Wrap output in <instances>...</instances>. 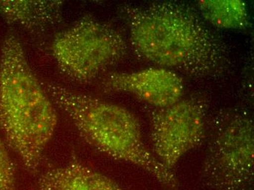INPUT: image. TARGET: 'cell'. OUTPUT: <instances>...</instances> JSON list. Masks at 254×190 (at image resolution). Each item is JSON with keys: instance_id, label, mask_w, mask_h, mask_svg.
Returning a JSON list of instances; mask_svg holds the SVG:
<instances>
[{"instance_id": "3957f363", "label": "cell", "mask_w": 254, "mask_h": 190, "mask_svg": "<svg viewBox=\"0 0 254 190\" xmlns=\"http://www.w3.org/2000/svg\"><path fill=\"white\" fill-rule=\"evenodd\" d=\"M43 84L54 105L69 117L82 138L92 147L115 160L138 167L170 189H178L179 183L173 171L145 146L140 123L132 113L58 83Z\"/></svg>"}, {"instance_id": "8992f818", "label": "cell", "mask_w": 254, "mask_h": 190, "mask_svg": "<svg viewBox=\"0 0 254 190\" xmlns=\"http://www.w3.org/2000/svg\"><path fill=\"white\" fill-rule=\"evenodd\" d=\"M207 108L204 97L191 96L151 113L153 154L167 169L203 142Z\"/></svg>"}, {"instance_id": "5b68a950", "label": "cell", "mask_w": 254, "mask_h": 190, "mask_svg": "<svg viewBox=\"0 0 254 190\" xmlns=\"http://www.w3.org/2000/svg\"><path fill=\"white\" fill-rule=\"evenodd\" d=\"M123 35L114 27L85 15L56 35L51 52L66 76L78 83L92 81L127 53Z\"/></svg>"}, {"instance_id": "277c9868", "label": "cell", "mask_w": 254, "mask_h": 190, "mask_svg": "<svg viewBox=\"0 0 254 190\" xmlns=\"http://www.w3.org/2000/svg\"><path fill=\"white\" fill-rule=\"evenodd\" d=\"M201 179L213 190H246L253 184L254 127L240 109H227L210 124Z\"/></svg>"}, {"instance_id": "7a4b0ae2", "label": "cell", "mask_w": 254, "mask_h": 190, "mask_svg": "<svg viewBox=\"0 0 254 190\" xmlns=\"http://www.w3.org/2000/svg\"><path fill=\"white\" fill-rule=\"evenodd\" d=\"M55 105L32 70L13 32L0 53V131L26 170L36 174L57 129Z\"/></svg>"}, {"instance_id": "ba28073f", "label": "cell", "mask_w": 254, "mask_h": 190, "mask_svg": "<svg viewBox=\"0 0 254 190\" xmlns=\"http://www.w3.org/2000/svg\"><path fill=\"white\" fill-rule=\"evenodd\" d=\"M38 187V190H122L112 179L78 160L46 171Z\"/></svg>"}, {"instance_id": "30bf717a", "label": "cell", "mask_w": 254, "mask_h": 190, "mask_svg": "<svg viewBox=\"0 0 254 190\" xmlns=\"http://www.w3.org/2000/svg\"><path fill=\"white\" fill-rule=\"evenodd\" d=\"M197 12L207 24L225 29H246L249 26L247 5L241 0H201Z\"/></svg>"}, {"instance_id": "6da1fadb", "label": "cell", "mask_w": 254, "mask_h": 190, "mask_svg": "<svg viewBox=\"0 0 254 190\" xmlns=\"http://www.w3.org/2000/svg\"><path fill=\"white\" fill-rule=\"evenodd\" d=\"M122 13L131 48L142 60L196 78L225 72L229 63L225 44L190 6L176 1L125 4Z\"/></svg>"}, {"instance_id": "52a82bcc", "label": "cell", "mask_w": 254, "mask_h": 190, "mask_svg": "<svg viewBox=\"0 0 254 190\" xmlns=\"http://www.w3.org/2000/svg\"><path fill=\"white\" fill-rule=\"evenodd\" d=\"M106 93H127L153 106L162 109L183 98L184 83L175 71L151 67L134 72H113L100 83Z\"/></svg>"}, {"instance_id": "8fae6325", "label": "cell", "mask_w": 254, "mask_h": 190, "mask_svg": "<svg viewBox=\"0 0 254 190\" xmlns=\"http://www.w3.org/2000/svg\"><path fill=\"white\" fill-rule=\"evenodd\" d=\"M0 190H19L15 165L7 143L0 135Z\"/></svg>"}, {"instance_id": "9c48e42d", "label": "cell", "mask_w": 254, "mask_h": 190, "mask_svg": "<svg viewBox=\"0 0 254 190\" xmlns=\"http://www.w3.org/2000/svg\"><path fill=\"white\" fill-rule=\"evenodd\" d=\"M63 5L59 0H0V15L10 24L39 32L61 20Z\"/></svg>"}]
</instances>
